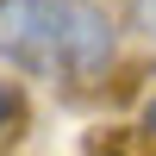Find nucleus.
I'll list each match as a JSON object with an SVG mask.
<instances>
[{
  "instance_id": "nucleus-1",
  "label": "nucleus",
  "mask_w": 156,
  "mask_h": 156,
  "mask_svg": "<svg viewBox=\"0 0 156 156\" xmlns=\"http://www.w3.org/2000/svg\"><path fill=\"white\" fill-rule=\"evenodd\" d=\"M119 19L100 0H0V62L31 81L81 87L112 69Z\"/></svg>"
},
{
  "instance_id": "nucleus-3",
  "label": "nucleus",
  "mask_w": 156,
  "mask_h": 156,
  "mask_svg": "<svg viewBox=\"0 0 156 156\" xmlns=\"http://www.w3.org/2000/svg\"><path fill=\"white\" fill-rule=\"evenodd\" d=\"M12 112H19V100H12V87L0 81V131H6V125H12Z\"/></svg>"
},
{
  "instance_id": "nucleus-2",
  "label": "nucleus",
  "mask_w": 156,
  "mask_h": 156,
  "mask_svg": "<svg viewBox=\"0 0 156 156\" xmlns=\"http://www.w3.org/2000/svg\"><path fill=\"white\" fill-rule=\"evenodd\" d=\"M125 12H131V25L144 37H156V0H125Z\"/></svg>"
}]
</instances>
